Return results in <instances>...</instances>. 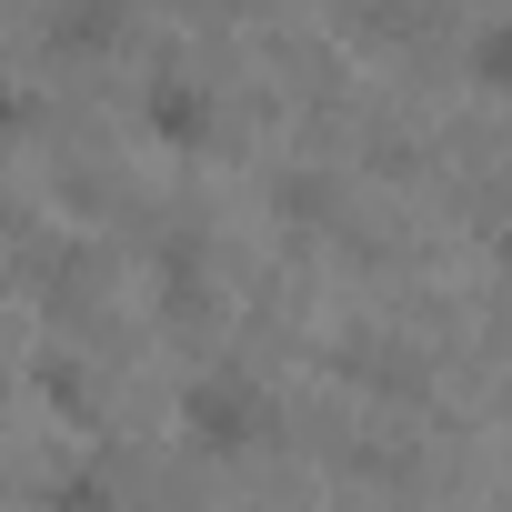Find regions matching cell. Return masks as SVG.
I'll return each mask as SVG.
<instances>
[{
    "instance_id": "7a4b0ae2",
    "label": "cell",
    "mask_w": 512,
    "mask_h": 512,
    "mask_svg": "<svg viewBox=\"0 0 512 512\" xmlns=\"http://www.w3.org/2000/svg\"><path fill=\"white\" fill-rule=\"evenodd\" d=\"M151 121H161V141H201L211 131V101L191 81H151Z\"/></svg>"
},
{
    "instance_id": "6da1fadb",
    "label": "cell",
    "mask_w": 512,
    "mask_h": 512,
    "mask_svg": "<svg viewBox=\"0 0 512 512\" xmlns=\"http://www.w3.org/2000/svg\"><path fill=\"white\" fill-rule=\"evenodd\" d=\"M181 422H191L201 442H221V452H231V442L262 432V392H251L241 372H201V382L181 392Z\"/></svg>"
}]
</instances>
